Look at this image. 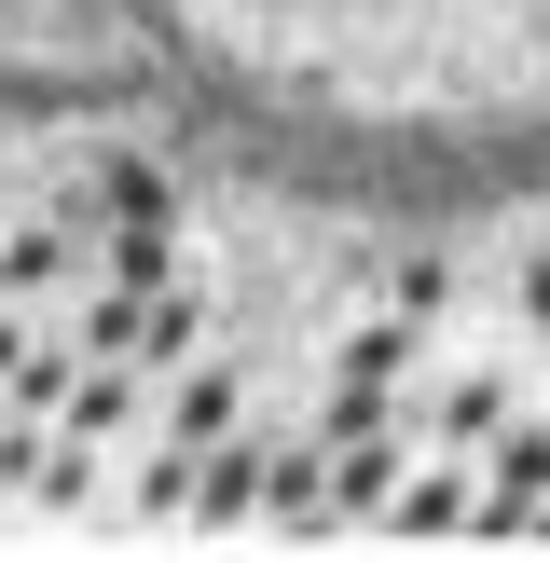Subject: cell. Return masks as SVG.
<instances>
[{
    "instance_id": "1",
    "label": "cell",
    "mask_w": 550,
    "mask_h": 563,
    "mask_svg": "<svg viewBox=\"0 0 550 563\" xmlns=\"http://www.w3.org/2000/svg\"><path fill=\"white\" fill-rule=\"evenodd\" d=\"M248 27L317 42V69L344 82H399V69H454V82H522L550 69V0H234Z\"/></svg>"
}]
</instances>
